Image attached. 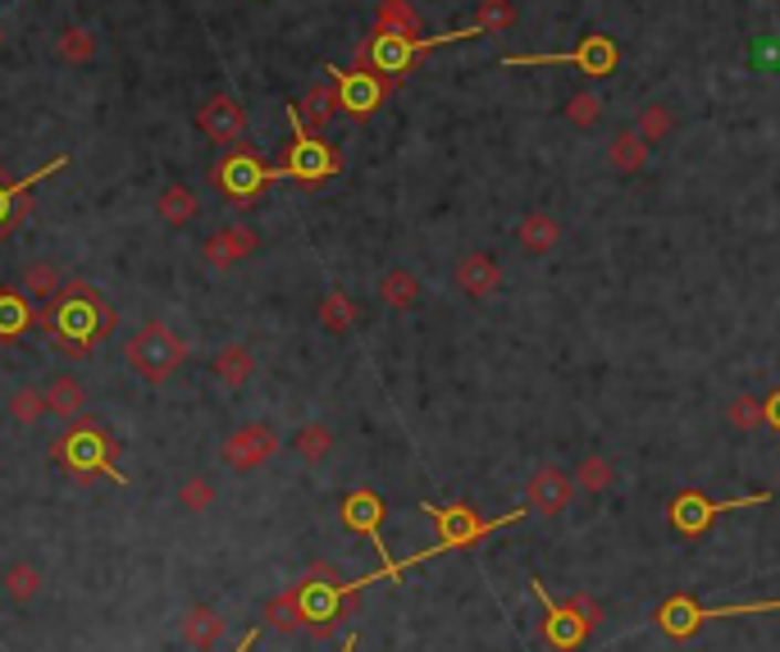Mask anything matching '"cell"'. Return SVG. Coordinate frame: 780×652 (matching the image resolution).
<instances>
[{
	"mask_svg": "<svg viewBox=\"0 0 780 652\" xmlns=\"http://www.w3.org/2000/svg\"><path fill=\"white\" fill-rule=\"evenodd\" d=\"M46 402H51V415H60V420H79L87 411V393L73 374H55L46 383Z\"/></svg>",
	"mask_w": 780,
	"mask_h": 652,
	"instance_id": "22",
	"label": "cell"
},
{
	"mask_svg": "<svg viewBox=\"0 0 780 652\" xmlns=\"http://www.w3.org/2000/svg\"><path fill=\"white\" fill-rule=\"evenodd\" d=\"M776 452H780V447H776Z\"/></svg>",
	"mask_w": 780,
	"mask_h": 652,
	"instance_id": "45",
	"label": "cell"
},
{
	"mask_svg": "<svg viewBox=\"0 0 780 652\" xmlns=\"http://www.w3.org/2000/svg\"><path fill=\"white\" fill-rule=\"evenodd\" d=\"M457 288H461L466 297H489V292H498V288H502V265H498L489 251L461 256V265H457Z\"/></svg>",
	"mask_w": 780,
	"mask_h": 652,
	"instance_id": "20",
	"label": "cell"
},
{
	"mask_svg": "<svg viewBox=\"0 0 780 652\" xmlns=\"http://www.w3.org/2000/svg\"><path fill=\"white\" fill-rule=\"evenodd\" d=\"M566 120L575 124V128H593V124H599L603 120V101L599 96H593V92H575L571 101H566Z\"/></svg>",
	"mask_w": 780,
	"mask_h": 652,
	"instance_id": "40",
	"label": "cell"
},
{
	"mask_svg": "<svg viewBox=\"0 0 780 652\" xmlns=\"http://www.w3.org/2000/svg\"><path fill=\"white\" fill-rule=\"evenodd\" d=\"M178 507H183V511H193V516L210 511V507H215V484H210L206 475L183 479V484H178Z\"/></svg>",
	"mask_w": 780,
	"mask_h": 652,
	"instance_id": "38",
	"label": "cell"
},
{
	"mask_svg": "<svg viewBox=\"0 0 780 652\" xmlns=\"http://www.w3.org/2000/svg\"><path fill=\"white\" fill-rule=\"evenodd\" d=\"M115 452H119L115 438H110L101 425H79L73 434H64L55 443V462H64L79 479H92V475H115Z\"/></svg>",
	"mask_w": 780,
	"mask_h": 652,
	"instance_id": "10",
	"label": "cell"
},
{
	"mask_svg": "<svg viewBox=\"0 0 780 652\" xmlns=\"http://www.w3.org/2000/svg\"><path fill=\"white\" fill-rule=\"evenodd\" d=\"M274 174L302 183V187H320L324 178L343 174V156H339V146L324 142L320 133H306L302 124H292V146H288L283 165H274Z\"/></svg>",
	"mask_w": 780,
	"mask_h": 652,
	"instance_id": "8",
	"label": "cell"
},
{
	"mask_svg": "<svg viewBox=\"0 0 780 652\" xmlns=\"http://www.w3.org/2000/svg\"><path fill=\"white\" fill-rule=\"evenodd\" d=\"M470 37H485V28L470 23V28H457V32H438V37H397V32H370V42L356 51V64L361 69H375L384 79H402V73H412L420 64L425 51L434 46H453V42H470Z\"/></svg>",
	"mask_w": 780,
	"mask_h": 652,
	"instance_id": "3",
	"label": "cell"
},
{
	"mask_svg": "<svg viewBox=\"0 0 780 652\" xmlns=\"http://www.w3.org/2000/svg\"><path fill=\"white\" fill-rule=\"evenodd\" d=\"M361 589H365V580L347 584L333 566L315 561L306 580H297V584H292V598H297V607H302L306 630H311L315 639H333V634H339V621L356 617Z\"/></svg>",
	"mask_w": 780,
	"mask_h": 652,
	"instance_id": "2",
	"label": "cell"
},
{
	"mask_svg": "<svg viewBox=\"0 0 780 652\" xmlns=\"http://www.w3.org/2000/svg\"><path fill=\"white\" fill-rule=\"evenodd\" d=\"M69 165V156H55V161H46L37 174H28V178H10L6 169H0V242H6L14 228L32 215V183H42V178H51V174H60Z\"/></svg>",
	"mask_w": 780,
	"mask_h": 652,
	"instance_id": "14",
	"label": "cell"
},
{
	"mask_svg": "<svg viewBox=\"0 0 780 652\" xmlns=\"http://www.w3.org/2000/svg\"><path fill=\"white\" fill-rule=\"evenodd\" d=\"M124 356H128V365H133L137 379L165 383L183 361H188V342H183L169 324L152 320V324H142V329L124 342Z\"/></svg>",
	"mask_w": 780,
	"mask_h": 652,
	"instance_id": "7",
	"label": "cell"
},
{
	"mask_svg": "<svg viewBox=\"0 0 780 652\" xmlns=\"http://www.w3.org/2000/svg\"><path fill=\"white\" fill-rule=\"evenodd\" d=\"M507 69H539V64H575L580 73H593V79H607L616 69V42L603 32H589L580 37L575 51H562V55H502Z\"/></svg>",
	"mask_w": 780,
	"mask_h": 652,
	"instance_id": "13",
	"label": "cell"
},
{
	"mask_svg": "<svg viewBox=\"0 0 780 652\" xmlns=\"http://www.w3.org/2000/svg\"><path fill=\"white\" fill-rule=\"evenodd\" d=\"M324 73H333V92H339V105H343V114H352V120H370L384 101H388V92H393V79H384V73H375V69H324Z\"/></svg>",
	"mask_w": 780,
	"mask_h": 652,
	"instance_id": "12",
	"label": "cell"
},
{
	"mask_svg": "<svg viewBox=\"0 0 780 652\" xmlns=\"http://www.w3.org/2000/svg\"><path fill=\"white\" fill-rule=\"evenodd\" d=\"M762 503H771V493H745V497H726V503H713V497L685 488V493L672 497V507H666V520H672L676 534H685V539H698L703 529H713L717 516L745 511V507H762Z\"/></svg>",
	"mask_w": 780,
	"mask_h": 652,
	"instance_id": "9",
	"label": "cell"
},
{
	"mask_svg": "<svg viewBox=\"0 0 780 652\" xmlns=\"http://www.w3.org/2000/svg\"><path fill=\"white\" fill-rule=\"evenodd\" d=\"M511 19H516V10H511V0H485V6H479V28L485 32H493V28H511Z\"/></svg>",
	"mask_w": 780,
	"mask_h": 652,
	"instance_id": "43",
	"label": "cell"
},
{
	"mask_svg": "<svg viewBox=\"0 0 780 652\" xmlns=\"http://www.w3.org/2000/svg\"><path fill=\"white\" fill-rule=\"evenodd\" d=\"M612 484H616L612 462H603V456H584L580 470H575V488H584V493H607Z\"/></svg>",
	"mask_w": 780,
	"mask_h": 652,
	"instance_id": "37",
	"label": "cell"
},
{
	"mask_svg": "<svg viewBox=\"0 0 780 652\" xmlns=\"http://www.w3.org/2000/svg\"><path fill=\"white\" fill-rule=\"evenodd\" d=\"M51 338L60 342V348L69 356H87L96 342H105L110 333H115V311H110V301L92 288V283H64L60 297L51 301Z\"/></svg>",
	"mask_w": 780,
	"mask_h": 652,
	"instance_id": "1",
	"label": "cell"
},
{
	"mask_svg": "<svg viewBox=\"0 0 780 652\" xmlns=\"http://www.w3.org/2000/svg\"><path fill=\"white\" fill-rule=\"evenodd\" d=\"M333 110H343V105H339V92L311 87L302 101H292V105H288V120H292V124H302L306 133H320V128L333 120Z\"/></svg>",
	"mask_w": 780,
	"mask_h": 652,
	"instance_id": "21",
	"label": "cell"
},
{
	"mask_svg": "<svg viewBox=\"0 0 780 652\" xmlns=\"http://www.w3.org/2000/svg\"><path fill=\"white\" fill-rule=\"evenodd\" d=\"M266 625H270V630H279V634L306 630V621H302V607H297L292 589H288V593H279V598H274V602L266 607Z\"/></svg>",
	"mask_w": 780,
	"mask_h": 652,
	"instance_id": "36",
	"label": "cell"
},
{
	"mask_svg": "<svg viewBox=\"0 0 780 652\" xmlns=\"http://www.w3.org/2000/svg\"><path fill=\"white\" fill-rule=\"evenodd\" d=\"M672 128H676V114L672 110H666V105H644V114H639V137L644 142H662Z\"/></svg>",
	"mask_w": 780,
	"mask_h": 652,
	"instance_id": "41",
	"label": "cell"
},
{
	"mask_svg": "<svg viewBox=\"0 0 780 652\" xmlns=\"http://www.w3.org/2000/svg\"><path fill=\"white\" fill-rule=\"evenodd\" d=\"M534 598L543 602V639L557 652H575L589 639V630L603 625V607L593 602L589 593H575L571 602H552V593L534 580Z\"/></svg>",
	"mask_w": 780,
	"mask_h": 652,
	"instance_id": "5",
	"label": "cell"
},
{
	"mask_svg": "<svg viewBox=\"0 0 780 652\" xmlns=\"http://www.w3.org/2000/svg\"><path fill=\"white\" fill-rule=\"evenodd\" d=\"M612 165H616V174H639L644 165H648V142L639 137V133H616L612 137Z\"/></svg>",
	"mask_w": 780,
	"mask_h": 652,
	"instance_id": "31",
	"label": "cell"
},
{
	"mask_svg": "<svg viewBox=\"0 0 780 652\" xmlns=\"http://www.w3.org/2000/svg\"><path fill=\"white\" fill-rule=\"evenodd\" d=\"M375 32H397V37H416L420 32V14L406 6V0H384L375 14Z\"/></svg>",
	"mask_w": 780,
	"mask_h": 652,
	"instance_id": "33",
	"label": "cell"
},
{
	"mask_svg": "<svg viewBox=\"0 0 780 652\" xmlns=\"http://www.w3.org/2000/svg\"><path fill=\"white\" fill-rule=\"evenodd\" d=\"M726 415H730V425H735V430H745V434H749V430H758V425H762V402L739 393V397L730 402V411H726Z\"/></svg>",
	"mask_w": 780,
	"mask_h": 652,
	"instance_id": "42",
	"label": "cell"
},
{
	"mask_svg": "<svg viewBox=\"0 0 780 652\" xmlns=\"http://www.w3.org/2000/svg\"><path fill=\"white\" fill-rule=\"evenodd\" d=\"M384 516H388V507H384V497H379L375 488H356V493L343 497V525H347L352 534H361V539H375V548H379V525H384Z\"/></svg>",
	"mask_w": 780,
	"mask_h": 652,
	"instance_id": "19",
	"label": "cell"
},
{
	"mask_svg": "<svg viewBox=\"0 0 780 652\" xmlns=\"http://www.w3.org/2000/svg\"><path fill=\"white\" fill-rule=\"evenodd\" d=\"M762 611H780V598L776 602H730V607H698L689 593H676V598H666L662 607H657V630L666 634V639H676V643H685V639H694L708 621H730V617H762Z\"/></svg>",
	"mask_w": 780,
	"mask_h": 652,
	"instance_id": "6",
	"label": "cell"
},
{
	"mask_svg": "<svg viewBox=\"0 0 780 652\" xmlns=\"http://www.w3.org/2000/svg\"><path fill=\"white\" fill-rule=\"evenodd\" d=\"M571 497H575V475L557 470V466H543V470H534V479H530L526 503H530L534 516H562V511L571 507Z\"/></svg>",
	"mask_w": 780,
	"mask_h": 652,
	"instance_id": "17",
	"label": "cell"
},
{
	"mask_svg": "<svg viewBox=\"0 0 780 652\" xmlns=\"http://www.w3.org/2000/svg\"><path fill=\"white\" fill-rule=\"evenodd\" d=\"M379 301L393 306V311H406V306H416L420 301V279L412 270H388L379 279Z\"/></svg>",
	"mask_w": 780,
	"mask_h": 652,
	"instance_id": "28",
	"label": "cell"
},
{
	"mask_svg": "<svg viewBox=\"0 0 780 652\" xmlns=\"http://www.w3.org/2000/svg\"><path fill=\"white\" fill-rule=\"evenodd\" d=\"M197 128L215 142V146H238L247 137V110L229 96V92H219L210 96L201 110H197Z\"/></svg>",
	"mask_w": 780,
	"mask_h": 652,
	"instance_id": "16",
	"label": "cell"
},
{
	"mask_svg": "<svg viewBox=\"0 0 780 652\" xmlns=\"http://www.w3.org/2000/svg\"><path fill=\"white\" fill-rule=\"evenodd\" d=\"M352 648H356V634H347V639H343V652H352Z\"/></svg>",
	"mask_w": 780,
	"mask_h": 652,
	"instance_id": "44",
	"label": "cell"
},
{
	"mask_svg": "<svg viewBox=\"0 0 780 652\" xmlns=\"http://www.w3.org/2000/svg\"><path fill=\"white\" fill-rule=\"evenodd\" d=\"M10 415L19 425H37L42 415H51V402H46V389H19L10 397Z\"/></svg>",
	"mask_w": 780,
	"mask_h": 652,
	"instance_id": "39",
	"label": "cell"
},
{
	"mask_svg": "<svg viewBox=\"0 0 780 652\" xmlns=\"http://www.w3.org/2000/svg\"><path fill=\"white\" fill-rule=\"evenodd\" d=\"M28 329H32V306H28V297L14 292V288H6V292H0V338L14 342V338L28 333Z\"/></svg>",
	"mask_w": 780,
	"mask_h": 652,
	"instance_id": "27",
	"label": "cell"
},
{
	"mask_svg": "<svg viewBox=\"0 0 780 652\" xmlns=\"http://www.w3.org/2000/svg\"><path fill=\"white\" fill-rule=\"evenodd\" d=\"M333 443H339V438H333L329 425H302V430L292 434V452L302 456V462H311V466L324 462V456L333 452Z\"/></svg>",
	"mask_w": 780,
	"mask_h": 652,
	"instance_id": "32",
	"label": "cell"
},
{
	"mask_svg": "<svg viewBox=\"0 0 780 652\" xmlns=\"http://www.w3.org/2000/svg\"><path fill=\"white\" fill-rule=\"evenodd\" d=\"M256 247H260L256 228H247V224H229V228H219V234H210L201 251H206V265H215V270H229V265L256 256Z\"/></svg>",
	"mask_w": 780,
	"mask_h": 652,
	"instance_id": "18",
	"label": "cell"
},
{
	"mask_svg": "<svg viewBox=\"0 0 780 652\" xmlns=\"http://www.w3.org/2000/svg\"><path fill=\"white\" fill-rule=\"evenodd\" d=\"M55 55L73 69H83L96 60V32L92 28H64L60 32V42H55Z\"/></svg>",
	"mask_w": 780,
	"mask_h": 652,
	"instance_id": "29",
	"label": "cell"
},
{
	"mask_svg": "<svg viewBox=\"0 0 780 652\" xmlns=\"http://www.w3.org/2000/svg\"><path fill=\"white\" fill-rule=\"evenodd\" d=\"M279 174L256 156V151H247V146H233L225 161H219L215 169H210V183L225 192L229 201H238V206H247V201H256L260 192H266V183H274Z\"/></svg>",
	"mask_w": 780,
	"mask_h": 652,
	"instance_id": "11",
	"label": "cell"
},
{
	"mask_svg": "<svg viewBox=\"0 0 780 652\" xmlns=\"http://www.w3.org/2000/svg\"><path fill=\"white\" fill-rule=\"evenodd\" d=\"M320 324L329 333H347L356 324V301L347 292H324L320 297Z\"/></svg>",
	"mask_w": 780,
	"mask_h": 652,
	"instance_id": "34",
	"label": "cell"
},
{
	"mask_svg": "<svg viewBox=\"0 0 780 652\" xmlns=\"http://www.w3.org/2000/svg\"><path fill=\"white\" fill-rule=\"evenodd\" d=\"M516 238H520V247H526V251H534V256H548V251L557 247V238H562V224H557L552 215H543V210H534V215H526V219H520Z\"/></svg>",
	"mask_w": 780,
	"mask_h": 652,
	"instance_id": "23",
	"label": "cell"
},
{
	"mask_svg": "<svg viewBox=\"0 0 780 652\" xmlns=\"http://www.w3.org/2000/svg\"><path fill=\"white\" fill-rule=\"evenodd\" d=\"M60 288H64V279H60V270H55L51 260H32L28 270H23V292H28V301H55Z\"/></svg>",
	"mask_w": 780,
	"mask_h": 652,
	"instance_id": "30",
	"label": "cell"
},
{
	"mask_svg": "<svg viewBox=\"0 0 780 652\" xmlns=\"http://www.w3.org/2000/svg\"><path fill=\"white\" fill-rule=\"evenodd\" d=\"M156 215L169 224V228H183V224H193L197 219V192L193 187H183V183H169L160 197H156Z\"/></svg>",
	"mask_w": 780,
	"mask_h": 652,
	"instance_id": "24",
	"label": "cell"
},
{
	"mask_svg": "<svg viewBox=\"0 0 780 652\" xmlns=\"http://www.w3.org/2000/svg\"><path fill=\"white\" fill-rule=\"evenodd\" d=\"M279 452V434L270 425H242L225 438V447H219V462H225L229 470L238 475H251L270 462V456Z\"/></svg>",
	"mask_w": 780,
	"mask_h": 652,
	"instance_id": "15",
	"label": "cell"
},
{
	"mask_svg": "<svg viewBox=\"0 0 780 652\" xmlns=\"http://www.w3.org/2000/svg\"><path fill=\"white\" fill-rule=\"evenodd\" d=\"M183 639L193 648H215L225 639V617H219L215 607H193L188 617H183Z\"/></svg>",
	"mask_w": 780,
	"mask_h": 652,
	"instance_id": "25",
	"label": "cell"
},
{
	"mask_svg": "<svg viewBox=\"0 0 780 652\" xmlns=\"http://www.w3.org/2000/svg\"><path fill=\"white\" fill-rule=\"evenodd\" d=\"M0 584H6V593H10L14 602H32L37 593H42V570L28 566V561H14V566L6 570V580H0Z\"/></svg>",
	"mask_w": 780,
	"mask_h": 652,
	"instance_id": "35",
	"label": "cell"
},
{
	"mask_svg": "<svg viewBox=\"0 0 780 652\" xmlns=\"http://www.w3.org/2000/svg\"><path fill=\"white\" fill-rule=\"evenodd\" d=\"M420 511L434 520V529H438V544L429 548V552H420V557H412V561H402V570H412V566H420L425 557H434V552H453V548H470V544H479L485 534H493V529H502V525H511V520H520V516H530V503L526 507H516V511H507V516H498V520H485L470 503H453V507H438V503H420Z\"/></svg>",
	"mask_w": 780,
	"mask_h": 652,
	"instance_id": "4",
	"label": "cell"
},
{
	"mask_svg": "<svg viewBox=\"0 0 780 652\" xmlns=\"http://www.w3.org/2000/svg\"><path fill=\"white\" fill-rule=\"evenodd\" d=\"M210 370H215V379L219 383H229V389H242V383L256 374V356L247 352V348H225V352H215V361H210Z\"/></svg>",
	"mask_w": 780,
	"mask_h": 652,
	"instance_id": "26",
	"label": "cell"
}]
</instances>
